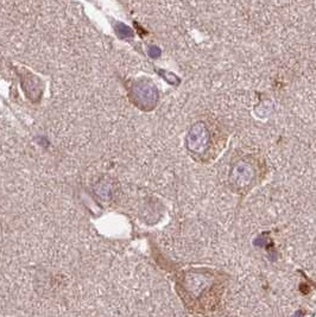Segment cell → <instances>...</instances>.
<instances>
[{"label": "cell", "mask_w": 316, "mask_h": 317, "mask_svg": "<svg viewBox=\"0 0 316 317\" xmlns=\"http://www.w3.org/2000/svg\"><path fill=\"white\" fill-rule=\"evenodd\" d=\"M188 145L191 151H205L208 145V132L205 125L197 124L191 129L189 137H188Z\"/></svg>", "instance_id": "obj_1"}, {"label": "cell", "mask_w": 316, "mask_h": 317, "mask_svg": "<svg viewBox=\"0 0 316 317\" xmlns=\"http://www.w3.org/2000/svg\"><path fill=\"white\" fill-rule=\"evenodd\" d=\"M117 32L119 33L121 37H126V36H132V31L129 29V27L123 25V24H118L117 25Z\"/></svg>", "instance_id": "obj_2"}, {"label": "cell", "mask_w": 316, "mask_h": 317, "mask_svg": "<svg viewBox=\"0 0 316 317\" xmlns=\"http://www.w3.org/2000/svg\"><path fill=\"white\" fill-rule=\"evenodd\" d=\"M150 55L151 56L156 57V56H158V55H159V50H158V49H156V48H153L150 50Z\"/></svg>", "instance_id": "obj_3"}]
</instances>
